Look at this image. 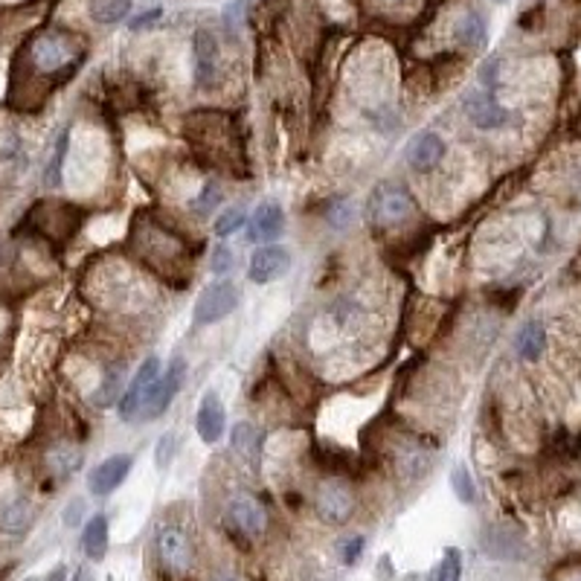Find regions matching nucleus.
Listing matches in <instances>:
<instances>
[{
  "label": "nucleus",
  "instance_id": "f257e3e1",
  "mask_svg": "<svg viewBox=\"0 0 581 581\" xmlns=\"http://www.w3.org/2000/svg\"><path fill=\"white\" fill-rule=\"evenodd\" d=\"M413 213H416V198L402 184H378L367 201V218L372 227L402 224Z\"/></svg>",
  "mask_w": 581,
  "mask_h": 581
},
{
  "label": "nucleus",
  "instance_id": "f03ea898",
  "mask_svg": "<svg viewBox=\"0 0 581 581\" xmlns=\"http://www.w3.org/2000/svg\"><path fill=\"white\" fill-rule=\"evenodd\" d=\"M154 552H158L160 567L172 576H186L192 567V544L186 532L175 523H160L154 532Z\"/></svg>",
  "mask_w": 581,
  "mask_h": 581
},
{
  "label": "nucleus",
  "instance_id": "7ed1b4c3",
  "mask_svg": "<svg viewBox=\"0 0 581 581\" xmlns=\"http://www.w3.org/2000/svg\"><path fill=\"white\" fill-rule=\"evenodd\" d=\"M184 381H186V360L177 355V358L169 360V369H166L149 390L146 402H143V410H140V419H146V422L160 419L163 413L169 410V404L177 398Z\"/></svg>",
  "mask_w": 581,
  "mask_h": 581
},
{
  "label": "nucleus",
  "instance_id": "20e7f679",
  "mask_svg": "<svg viewBox=\"0 0 581 581\" xmlns=\"http://www.w3.org/2000/svg\"><path fill=\"white\" fill-rule=\"evenodd\" d=\"M239 308V288L232 282L222 279L206 286L198 300L195 308H192V317H195L198 326H213V322H222L224 317H230Z\"/></svg>",
  "mask_w": 581,
  "mask_h": 581
},
{
  "label": "nucleus",
  "instance_id": "39448f33",
  "mask_svg": "<svg viewBox=\"0 0 581 581\" xmlns=\"http://www.w3.org/2000/svg\"><path fill=\"white\" fill-rule=\"evenodd\" d=\"M30 59L41 73H59L79 59V50H76L73 35L44 32L41 38H35V44L30 50Z\"/></svg>",
  "mask_w": 581,
  "mask_h": 581
},
{
  "label": "nucleus",
  "instance_id": "423d86ee",
  "mask_svg": "<svg viewBox=\"0 0 581 581\" xmlns=\"http://www.w3.org/2000/svg\"><path fill=\"white\" fill-rule=\"evenodd\" d=\"M224 521L232 532H239L244 538H259L268 529V512L259 500L248 492H239L227 500L224 506Z\"/></svg>",
  "mask_w": 581,
  "mask_h": 581
},
{
  "label": "nucleus",
  "instance_id": "0eeeda50",
  "mask_svg": "<svg viewBox=\"0 0 581 581\" xmlns=\"http://www.w3.org/2000/svg\"><path fill=\"white\" fill-rule=\"evenodd\" d=\"M158 378H160V358L149 355L143 364H140V369L134 372V378L128 381L125 393L120 395V410H116V413H120L123 422L140 419V410H143L146 395H149V390H151Z\"/></svg>",
  "mask_w": 581,
  "mask_h": 581
},
{
  "label": "nucleus",
  "instance_id": "6e6552de",
  "mask_svg": "<svg viewBox=\"0 0 581 581\" xmlns=\"http://www.w3.org/2000/svg\"><path fill=\"white\" fill-rule=\"evenodd\" d=\"M314 509L320 514V521H326L331 526L346 523L355 512V495L343 480H326L314 495Z\"/></svg>",
  "mask_w": 581,
  "mask_h": 581
},
{
  "label": "nucleus",
  "instance_id": "1a4fd4ad",
  "mask_svg": "<svg viewBox=\"0 0 581 581\" xmlns=\"http://www.w3.org/2000/svg\"><path fill=\"white\" fill-rule=\"evenodd\" d=\"M134 468V457L132 454H113L108 459H102L94 471H90L87 477V488H90V495H96V497H108L113 495L116 488H120L125 480H128V474H132Z\"/></svg>",
  "mask_w": 581,
  "mask_h": 581
},
{
  "label": "nucleus",
  "instance_id": "9d476101",
  "mask_svg": "<svg viewBox=\"0 0 581 581\" xmlns=\"http://www.w3.org/2000/svg\"><path fill=\"white\" fill-rule=\"evenodd\" d=\"M288 268H291V253L282 244H262L250 256L248 277L256 286H268V282H277L279 277H286Z\"/></svg>",
  "mask_w": 581,
  "mask_h": 581
},
{
  "label": "nucleus",
  "instance_id": "9b49d317",
  "mask_svg": "<svg viewBox=\"0 0 581 581\" xmlns=\"http://www.w3.org/2000/svg\"><path fill=\"white\" fill-rule=\"evenodd\" d=\"M195 433L206 445L222 442V436L227 433V410H224L222 395L215 390L204 393V398H201L198 413H195Z\"/></svg>",
  "mask_w": 581,
  "mask_h": 581
},
{
  "label": "nucleus",
  "instance_id": "f8f14e48",
  "mask_svg": "<svg viewBox=\"0 0 581 581\" xmlns=\"http://www.w3.org/2000/svg\"><path fill=\"white\" fill-rule=\"evenodd\" d=\"M465 113H468L471 125L483 128V132H495L509 123V111L495 99L492 90H474V94L465 99Z\"/></svg>",
  "mask_w": 581,
  "mask_h": 581
},
{
  "label": "nucleus",
  "instance_id": "ddd939ff",
  "mask_svg": "<svg viewBox=\"0 0 581 581\" xmlns=\"http://www.w3.org/2000/svg\"><path fill=\"white\" fill-rule=\"evenodd\" d=\"M404 160L413 172H433L439 163L445 160V140L433 134V132H424V134H416L404 146Z\"/></svg>",
  "mask_w": 581,
  "mask_h": 581
},
{
  "label": "nucleus",
  "instance_id": "4468645a",
  "mask_svg": "<svg viewBox=\"0 0 581 581\" xmlns=\"http://www.w3.org/2000/svg\"><path fill=\"white\" fill-rule=\"evenodd\" d=\"M218 59H222V47L210 30H198L192 35V61H195V82L201 87H213L218 76Z\"/></svg>",
  "mask_w": 581,
  "mask_h": 581
},
{
  "label": "nucleus",
  "instance_id": "2eb2a0df",
  "mask_svg": "<svg viewBox=\"0 0 581 581\" xmlns=\"http://www.w3.org/2000/svg\"><path fill=\"white\" fill-rule=\"evenodd\" d=\"M286 227V215H282V206L274 201H265L253 210L248 218V236L256 244H274V239Z\"/></svg>",
  "mask_w": 581,
  "mask_h": 581
},
{
  "label": "nucleus",
  "instance_id": "dca6fc26",
  "mask_svg": "<svg viewBox=\"0 0 581 581\" xmlns=\"http://www.w3.org/2000/svg\"><path fill=\"white\" fill-rule=\"evenodd\" d=\"M483 544H486L488 555H495V558H503V561H518L526 555V544L521 540V535L509 532V529H503V526L488 529Z\"/></svg>",
  "mask_w": 581,
  "mask_h": 581
},
{
  "label": "nucleus",
  "instance_id": "f3484780",
  "mask_svg": "<svg viewBox=\"0 0 581 581\" xmlns=\"http://www.w3.org/2000/svg\"><path fill=\"white\" fill-rule=\"evenodd\" d=\"M111 544V529H108V518L105 514H94L87 523H85V532H82V549L90 561H102L108 552Z\"/></svg>",
  "mask_w": 581,
  "mask_h": 581
},
{
  "label": "nucleus",
  "instance_id": "a211bd4d",
  "mask_svg": "<svg viewBox=\"0 0 581 581\" xmlns=\"http://www.w3.org/2000/svg\"><path fill=\"white\" fill-rule=\"evenodd\" d=\"M230 445L236 454H241L244 459H259L262 454V431L256 428V424L250 422H239V424H232V431H230Z\"/></svg>",
  "mask_w": 581,
  "mask_h": 581
},
{
  "label": "nucleus",
  "instance_id": "6ab92c4d",
  "mask_svg": "<svg viewBox=\"0 0 581 581\" xmlns=\"http://www.w3.org/2000/svg\"><path fill=\"white\" fill-rule=\"evenodd\" d=\"M457 38L468 50H483L488 44V23L480 12H465L457 21Z\"/></svg>",
  "mask_w": 581,
  "mask_h": 581
},
{
  "label": "nucleus",
  "instance_id": "aec40b11",
  "mask_svg": "<svg viewBox=\"0 0 581 581\" xmlns=\"http://www.w3.org/2000/svg\"><path fill=\"white\" fill-rule=\"evenodd\" d=\"M30 523H32L30 500L15 497V500H9L4 509H0V529L9 532V535H23L30 529Z\"/></svg>",
  "mask_w": 581,
  "mask_h": 581
},
{
  "label": "nucleus",
  "instance_id": "412c9836",
  "mask_svg": "<svg viewBox=\"0 0 581 581\" xmlns=\"http://www.w3.org/2000/svg\"><path fill=\"white\" fill-rule=\"evenodd\" d=\"M544 346H547V331L540 326L538 320H529L521 326L518 331V340H514V349L523 360H538L544 355Z\"/></svg>",
  "mask_w": 581,
  "mask_h": 581
},
{
  "label": "nucleus",
  "instance_id": "4be33fe9",
  "mask_svg": "<svg viewBox=\"0 0 581 581\" xmlns=\"http://www.w3.org/2000/svg\"><path fill=\"white\" fill-rule=\"evenodd\" d=\"M47 468L53 471V477L64 480V477H70L82 468V454L70 445H59L47 454Z\"/></svg>",
  "mask_w": 581,
  "mask_h": 581
},
{
  "label": "nucleus",
  "instance_id": "5701e85b",
  "mask_svg": "<svg viewBox=\"0 0 581 581\" xmlns=\"http://www.w3.org/2000/svg\"><path fill=\"white\" fill-rule=\"evenodd\" d=\"M87 12L96 23H120L132 15V0H90Z\"/></svg>",
  "mask_w": 581,
  "mask_h": 581
},
{
  "label": "nucleus",
  "instance_id": "b1692460",
  "mask_svg": "<svg viewBox=\"0 0 581 581\" xmlns=\"http://www.w3.org/2000/svg\"><path fill=\"white\" fill-rule=\"evenodd\" d=\"M68 149H70V132H61L59 140H56L53 158H50L47 172H44L47 186H59L61 184V169H64V160H68Z\"/></svg>",
  "mask_w": 581,
  "mask_h": 581
},
{
  "label": "nucleus",
  "instance_id": "393cba45",
  "mask_svg": "<svg viewBox=\"0 0 581 581\" xmlns=\"http://www.w3.org/2000/svg\"><path fill=\"white\" fill-rule=\"evenodd\" d=\"M248 210L244 206H230V210H224L222 215L215 218V224H213V230H215V236L218 239H227V236H232V232H239L241 227H248Z\"/></svg>",
  "mask_w": 581,
  "mask_h": 581
},
{
  "label": "nucleus",
  "instance_id": "a878e982",
  "mask_svg": "<svg viewBox=\"0 0 581 581\" xmlns=\"http://www.w3.org/2000/svg\"><path fill=\"white\" fill-rule=\"evenodd\" d=\"M462 578V555H459V549H445V555H442V561L436 564V570L431 573V578L428 581H459Z\"/></svg>",
  "mask_w": 581,
  "mask_h": 581
},
{
  "label": "nucleus",
  "instance_id": "bb28decb",
  "mask_svg": "<svg viewBox=\"0 0 581 581\" xmlns=\"http://www.w3.org/2000/svg\"><path fill=\"white\" fill-rule=\"evenodd\" d=\"M450 488H454V495L459 497V503H465V506H471V503H477L474 477H471L468 468H465V465H457V468L450 471Z\"/></svg>",
  "mask_w": 581,
  "mask_h": 581
},
{
  "label": "nucleus",
  "instance_id": "cd10ccee",
  "mask_svg": "<svg viewBox=\"0 0 581 581\" xmlns=\"http://www.w3.org/2000/svg\"><path fill=\"white\" fill-rule=\"evenodd\" d=\"M120 384H123V378H120V369H111L108 376H105V381L99 384V390L94 393V402L96 407H108V404H113V398L120 395Z\"/></svg>",
  "mask_w": 581,
  "mask_h": 581
},
{
  "label": "nucleus",
  "instance_id": "c85d7f7f",
  "mask_svg": "<svg viewBox=\"0 0 581 581\" xmlns=\"http://www.w3.org/2000/svg\"><path fill=\"white\" fill-rule=\"evenodd\" d=\"M175 454H177V436L175 433H163L158 439V448H154V465H158L160 471H166L172 465Z\"/></svg>",
  "mask_w": 581,
  "mask_h": 581
},
{
  "label": "nucleus",
  "instance_id": "c756f323",
  "mask_svg": "<svg viewBox=\"0 0 581 581\" xmlns=\"http://www.w3.org/2000/svg\"><path fill=\"white\" fill-rule=\"evenodd\" d=\"M244 15H248V0H232V4L224 9V30L230 35H236L244 23Z\"/></svg>",
  "mask_w": 581,
  "mask_h": 581
},
{
  "label": "nucleus",
  "instance_id": "7c9ffc66",
  "mask_svg": "<svg viewBox=\"0 0 581 581\" xmlns=\"http://www.w3.org/2000/svg\"><path fill=\"white\" fill-rule=\"evenodd\" d=\"M218 201H222V189H218L215 184H206L201 195L192 201V210H195L198 215H206V213H213Z\"/></svg>",
  "mask_w": 581,
  "mask_h": 581
},
{
  "label": "nucleus",
  "instance_id": "2f4dec72",
  "mask_svg": "<svg viewBox=\"0 0 581 581\" xmlns=\"http://www.w3.org/2000/svg\"><path fill=\"white\" fill-rule=\"evenodd\" d=\"M213 270L218 277H224L232 270V250L227 248V244H218L215 253H213Z\"/></svg>",
  "mask_w": 581,
  "mask_h": 581
},
{
  "label": "nucleus",
  "instance_id": "473e14b6",
  "mask_svg": "<svg viewBox=\"0 0 581 581\" xmlns=\"http://www.w3.org/2000/svg\"><path fill=\"white\" fill-rule=\"evenodd\" d=\"M326 215H329V222H331L334 227H338V230H343V227L349 224V218H352V213H349V204L340 201V198L329 204V213H326Z\"/></svg>",
  "mask_w": 581,
  "mask_h": 581
},
{
  "label": "nucleus",
  "instance_id": "72a5a7b5",
  "mask_svg": "<svg viewBox=\"0 0 581 581\" xmlns=\"http://www.w3.org/2000/svg\"><path fill=\"white\" fill-rule=\"evenodd\" d=\"M364 547H367V540L364 538H349L346 544L340 547V558H343V564H355L360 555H364Z\"/></svg>",
  "mask_w": 581,
  "mask_h": 581
},
{
  "label": "nucleus",
  "instance_id": "f704fd0d",
  "mask_svg": "<svg viewBox=\"0 0 581 581\" xmlns=\"http://www.w3.org/2000/svg\"><path fill=\"white\" fill-rule=\"evenodd\" d=\"M500 79V59H488L483 68H480V85L486 90H492Z\"/></svg>",
  "mask_w": 581,
  "mask_h": 581
},
{
  "label": "nucleus",
  "instance_id": "c9c22d12",
  "mask_svg": "<svg viewBox=\"0 0 581 581\" xmlns=\"http://www.w3.org/2000/svg\"><path fill=\"white\" fill-rule=\"evenodd\" d=\"M160 15H163V9L154 6V9L143 12V15L132 21V30H143V27H151V23H158V21H160Z\"/></svg>",
  "mask_w": 581,
  "mask_h": 581
},
{
  "label": "nucleus",
  "instance_id": "e433bc0d",
  "mask_svg": "<svg viewBox=\"0 0 581 581\" xmlns=\"http://www.w3.org/2000/svg\"><path fill=\"white\" fill-rule=\"evenodd\" d=\"M82 512H85V503H82V500H73L70 506H68V512H64V523L76 526V523L82 521Z\"/></svg>",
  "mask_w": 581,
  "mask_h": 581
},
{
  "label": "nucleus",
  "instance_id": "4c0bfd02",
  "mask_svg": "<svg viewBox=\"0 0 581 581\" xmlns=\"http://www.w3.org/2000/svg\"><path fill=\"white\" fill-rule=\"evenodd\" d=\"M64 578H68V570H64V567H56V570L47 576V581H64Z\"/></svg>",
  "mask_w": 581,
  "mask_h": 581
},
{
  "label": "nucleus",
  "instance_id": "58836bf2",
  "mask_svg": "<svg viewBox=\"0 0 581 581\" xmlns=\"http://www.w3.org/2000/svg\"><path fill=\"white\" fill-rule=\"evenodd\" d=\"M73 581H94V576H90L87 570H79V573H76V578H73Z\"/></svg>",
  "mask_w": 581,
  "mask_h": 581
},
{
  "label": "nucleus",
  "instance_id": "ea45409f",
  "mask_svg": "<svg viewBox=\"0 0 581 581\" xmlns=\"http://www.w3.org/2000/svg\"><path fill=\"white\" fill-rule=\"evenodd\" d=\"M495 4H509V0H495Z\"/></svg>",
  "mask_w": 581,
  "mask_h": 581
},
{
  "label": "nucleus",
  "instance_id": "a19ab883",
  "mask_svg": "<svg viewBox=\"0 0 581 581\" xmlns=\"http://www.w3.org/2000/svg\"><path fill=\"white\" fill-rule=\"evenodd\" d=\"M218 581H236V578H218Z\"/></svg>",
  "mask_w": 581,
  "mask_h": 581
}]
</instances>
